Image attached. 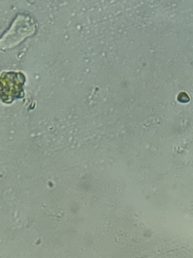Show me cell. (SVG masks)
I'll list each match as a JSON object with an SVG mask.
<instances>
[{
  "instance_id": "obj_1",
  "label": "cell",
  "mask_w": 193,
  "mask_h": 258,
  "mask_svg": "<svg viewBox=\"0 0 193 258\" xmlns=\"http://www.w3.org/2000/svg\"><path fill=\"white\" fill-rule=\"evenodd\" d=\"M4 80H1V95L10 98L20 97L23 94V85L25 76L21 73L9 72L4 74Z\"/></svg>"
}]
</instances>
